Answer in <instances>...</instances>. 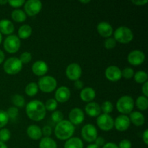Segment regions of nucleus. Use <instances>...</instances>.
<instances>
[{
	"label": "nucleus",
	"instance_id": "nucleus-1",
	"mask_svg": "<svg viewBox=\"0 0 148 148\" xmlns=\"http://www.w3.org/2000/svg\"><path fill=\"white\" fill-rule=\"evenodd\" d=\"M26 114L30 119L38 121L44 119L46 110L41 101L34 100L30 101L26 106Z\"/></svg>",
	"mask_w": 148,
	"mask_h": 148
},
{
	"label": "nucleus",
	"instance_id": "nucleus-2",
	"mask_svg": "<svg viewBox=\"0 0 148 148\" xmlns=\"http://www.w3.org/2000/svg\"><path fill=\"white\" fill-rule=\"evenodd\" d=\"M54 132L55 135L59 140H69L75 132V127L69 121L62 120L56 124Z\"/></svg>",
	"mask_w": 148,
	"mask_h": 148
},
{
	"label": "nucleus",
	"instance_id": "nucleus-3",
	"mask_svg": "<svg viewBox=\"0 0 148 148\" xmlns=\"http://www.w3.org/2000/svg\"><path fill=\"white\" fill-rule=\"evenodd\" d=\"M134 100L130 95H124L118 100L116 103V108L119 112L124 115L131 114L134 108Z\"/></svg>",
	"mask_w": 148,
	"mask_h": 148
},
{
	"label": "nucleus",
	"instance_id": "nucleus-4",
	"mask_svg": "<svg viewBox=\"0 0 148 148\" xmlns=\"http://www.w3.org/2000/svg\"><path fill=\"white\" fill-rule=\"evenodd\" d=\"M134 38L131 29L126 26H121L118 27L114 32V39L116 41L121 43H128L132 40Z\"/></svg>",
	"mask_w": 148,
	"mask_h": 148
},
{
	"label": "nucleus",
	"instance_id": "nucleus-5",
	"mask_svg": "<svg viewBox=\"0 0 148 148\" xmlns=\"http://www.w3.org/2000/svg\"><path fill=\"white\" fill-rule=\"evenodd\" d=\"M23 68V64L17 57L9 58L4 64V70L9 75H15Z\"/></svg>",
	"mask_w": 148,
	"mask_h": 148
},
{
	"label": "nucleus",
	"instance_id": "nucleus-6",
	"mask_svg": "<svg viewBox=\"0 0 148 148\" xmlns=\"http://www.w3.org/2000/svg\"><path fill=\"white\" fill-rule=\"evenodd\" d=\"M39 88L44 92H51L56 89L57 86L56 79L51 76H43L39 79Z\"/></svg>",
	"mask_w": 148,
	"mask_h": 148
},
{
	"label": "nucleus",
	"instance_id": "nucleus-7",
	"mask_svg": "<svg viewBox=\"0 0 148 148\" xmlns=\"http://www.w3.org/2000/svg\"><path fill=\"white\" fill-rule=\"evenodd\" d=\"M20 46V40L19 37L15 35H10L7 36L4 42V49L8 53H14L19 50Z\"/></svg>",
	"mask_w": 148,
	"mask_h": 148
},
{
	"label": "nucleus",
	"instance_id": "nucleus-8",
	"mask_svg": "<svg viewBox=\"0 0 148 148\" xmlns=\"http://www.w3.org/2000/svg\"><path fill=\"white\" fill-rule=\"evenodd\" d=\"M82 137L85 141L88 143L94 142L98 137V132L94 125L90 124H88L84 126L81 131Z\"/></svg>",
	"mask_w": 148,
	"mask_h": 148
},
{
	"label": "nucleus",
	"instance_id": "nucleus-9",
	"mask_svg": "<svg viewBox=\"0 0 148 148\" xmlns=\"http://www.w3.org/2000/svg\"><path fill=\"white\" fill-rule=\"evenodd\" d=\"M97 124L101 130L103 131H109L114 126V121L109 114H101L97 119Z\"/></svg>",
	"mask_w": 148,
	"mask_h": 148
},
{
	"label": "nucleus",
	"instance_id": "nucleus-10",
	"mask_svg": "<svg viewBox=\"0 0 148 148\" xmlns=\"http://www.w3.org/2000/svg\"><path fill=\"white\" fill-rule=\"evenodd\" d=\"M25 12L29 16H34L38 14L42 9V3L39 0H28L25 2Z\"/></svg>",
	"mask_w": 148,
	"mask_h": 148
},
{
	"label": "nucleus",
	"instance_id": "nucleus-11",
	"mask_svg": "<svg viewBox=\"0 0 148 148\" xmlns=\"http://www.w3.org/2000/svg\"><path fill=\"white\" fill-rule=\"evenodd\" d=\"M82 75L81 66L77 63H72L66 69V75L71 80L76 81L79 79Z\"/></svg>",
	"mask_w": 148,
	"mask_h": 148
},
{
	"label": "nucleus",
	"instance_id": "nucleus-12",
	"mask_svg": "<svg viewBox=\"0 0 148 148\" xmlns=\"http://www.w3.org/2000/svg\"><path fill=\"white\" fill-rule=\"evenodd\" d=\"M128 62L134 66H138L144 62L145 56L143 51L140 50H134L128 55Z\"/></svg>",
	"mask_w": 148,
	"mask_h": 148
},
{
	"label": "nucleus",
	"instance_id": "nucleus-13",
	"mask_svg": "<svg viewBox=\"0 0 148 148\" xmlns=\"http://www.w3.org/2000/svg\"><path fill=\"white\" fill-rule=\"evenodd\" d=\"M106 77L110 81L116 82L121 78V70L116 66H110L105 72Z\"/></svg>",
	"mask_w": 148,
	"mask_h": 148
},
{
	"label": "nucleus",
	"instance_id": "nucleus-14",
	"mask_svg": "<svg viewBox=\"0 0 148 148\" xmlns=\"http://www.w3.org/2000/svg\"><path fill=\"white\" fill-rule=\"evenodd\" d=\"M69 121L72 124H75V125L80 124H82V121H84V119H85L84 112L80 108H75L71 110L69 114Z\"/></svg>",
	"mask_w": 148,
	"mask_h": 148
},
{
	"label": "nucleus",
	"instance_id": "nucleus-15",
	"mask_svg": "<svg viewBox=\"0 0 148 148\" xmlns=\"http://www.w3.org/2000/svg\"><path fill=\"white\" fill-rule=\"evenodd\" d=\"M130 119L127 116L121 114L114 121V126L118 131H126L130 126Z\"/></svg>",
	"mask_w": 148,
	"mask_h": 148
},
{
	"label": "nucleus",
	"instance_id": "nucleus-16",
	"mask_svg": "<svg viewBox=\"0 0 148 148\" xmlns=\"http://www.w3.org/2000/svg\"><path fill=\"white\" fill-rule=\"evenodd\" d=\"M71 92L67 87L62 86L56 90L55 92V98L56 101L60 103L66 102L70 98Z\"/></svg>",
	"mask_w": 148,
	"mask_h": 148
},
{
	"label": "nucleus",
	"instance_id": "nucleus-17",
	"mask_svg": "<svg viewBox=\"0 0 148 148\" xmlns=\"http://www.w3.org/2000/svg\"><path fill=\"white\" fill-rule=\"evenodd\" d=\"M48 65L43 61H37L32 66V71L37 76H43L48 72Z\"/></svg>",
	"mask_w": 148,
	"mask_h": 148
},
{
	"label": "nucleus",
	"instance_id": "nucleus-18",
	"mask_svg": "<svg viewBox=\"0 0 148 148\" xmlns=\"http://www.w3.org/2000/svg\"><path fill=\"white\" fill-rule=\"evenodd\" d=\"M97 30L103 37L108 38L113 34L112 26L107 22H101L97 26Z\"/></svg>",
	"mask_w": 148,
	"mask_h": 148
},
{
	"label": "nucleus",
	"instance_id": "nucleus-19",
	"mask_svg": "<svg viewBox=\"0 0 148 148\" xmlns=\"http://www.w3.org/2000/svg\"><path fill=\"white\" fill-rule=\"evenodd\" d=\"M85 112L91 117H96L101 114V108L99 104L95 102H90L85 106Z\"/></svg>",
	"mask_w": 148,
	"mask_h": 148
},
{
	"label": "nucleus",
	"instance_id": "nucleus-20",
	"mask_svg": "<svg viewBox=\"0 0 148 148\" xmlns=\"http://www.w3.org/2000/svg\"><path fill=\"white\" fill-rule=\"evenodd\" d=\"M14 25L10 20L4 19L0 20V33L5 35H10L14 32Z\"/></svg>",
	"mask_w": 148,
	"mask_h": 148
},
{
	"label": "nucleus",
	"instance_id": "nucleus-21",
	"mask_svg": "<svg viewBox=\"0 0 148 148\" xmlns=\"http://www.w3.org/2000/svg\"><path fill=\"white\" fill-rule=\"evenodd\" d=\"M27 134L30 138L33 140H38L41 138L42 131L41 129L37 125H30L27 129Z\"/></svg>",
	"mask_w": 148,
	"mask_h": 148
},
{
	"label": "nucleus",
	"instance_id": "nucleus-22",
	"mask_svg": "<svg viewBox=\"0 0 148 148\" xmlns=\"http://www.w3.org/2000/svg\"><path fill=\"white\" fill-rule=\"evenodd\" d=\"M80 98L85 102H90L95 98V91L92 88H85L80 92Z\"/></svg>",
	"mask_w": 148,
	"mask_h": 148
},
{
	"label": "nucleus",
	"instance_id": "nucleus-23",
	"mask_svg": "<svg viewBox=\"0 0 148 148\" xmlns=\"http://www.w3.org/2000/svg\"><path fill=\"white\" fill-rule=\"evenodd\" d=\"M130 121L133 123L135 126L140 127L144 124L145 117L142 113L139 111H134L130 114Z\"/></svg>",
	"mask_w": 148,
	"mask_h": 148
},
{
	"label": "nucleus",
	"instance_id": "nucleus-24",
	"mask_svg": "<svg viewBox=\"0 0 148 148\" xmlns=\"http://www.w3.org/2000/svg\"><path fill=\"white\" fill-rule=\"evenodd\" d=\"M64 148H83V143L78 137H71L65 143Z\"/></svg>",
	"mask_w": 148,
	"mask_h": 148
},
{
	"label": "nucleus",
	"instance_id": "nucleus-25",
	"mask_svg": "<svg viewBox=\"0 0 148 148\" xmlns=\"http://www.w3.org/2000/svg\"><path fill=\"white\" fill-rule=\"evenodd\" d=\"M40 148H57V144L53 139L49 137H43L41 139L39 144Z\"/></svg>",
	"mask_w": 148,
	"mask_h": 148
},
{
	"label": "nucleus",
	"instance_id": "nucleus-26",
	"mask_svg": "<svg viewBox=\"0 0 148 148\" xmlns=\"http://www.w3.org/2000/svg\"><path fill=\"white\" fill-rule=\"evenodd\" d=\"M32 33V27L29 25H23L18 30V35L20 38L25 39L30 36Z\"/></svg>",
	"mask_w": 148,
	"mask_h": 148
},
{
	"label": "nucleus",
	"instance_id": "nucleus-27",
	"mask_svg": "<svg viewBox=\"0 0 148 148\" xmlns=\"http://www.w3.org/2000/svg\"><path fill=\"white\" fill-rule=\"evenodd\" d=\"M26 14L22 10H14L12 12V18L17 23L24 22L26 20Z\"/></svg>",
	"mask_w": 148,
	"mask_h": 148
},
{
	"label": "nucleus",
	"instance_id": "nucleus-28",
	"mask_svg": "<svg viewBox=\"0 0 148 148\" xmlns=\"http://www.w3.org/2000/svg\"><path fill=\"white\" fill-rule=\"evenodd\" d=\"M136 106L137 108L142 111H145L148 107V100L145 95H140L136 101Z\"/></svg>",
	"mask_w": 148,
	"mask_h": 148
},
{
	"label": "nucleus",
	"instance_id": "nucleus-29",
	"mask_svg": "<svg viewBox=\"0 0 148 148\" xmlns=\"http://www.w3.org/2000/svg\"><path fill=\"white\" fill-rule=\"evenodd\" d=\"M38 90V86L36 82H30L25 87V92L29 96H34L37 94Z\"/></svg>",
	"mask_w": 148,
	"mask_h": 148
},
{
	"label": "nucleus",
	"instance_id": "nucleus-30",
	"mask_svg": "<svg viewBox=\"0 0 148 148\" xmlns=\"http://www.w3.org/2000/svg\"><path fill=\"white\" fill-rule=\"evenodd\" d=\"M134 80L137 83H145L147 82V74L144 71H138L134 75Z\"/></svg>",
	"mask_w": 148,
	"mask_h": 148
},
{
	"label": "nucleus",
	"instance_id": "nucleus-31",
	"mask_svg": "<svg viewBox=\"0 0 148 148\" xmlns=\"http://www.w3.org/2000/svg\"><path fill=\"white\" fill-rule=\"evenodd\" d=\"M57 101L55 99H53V98H51V99H49L46 101V103H45V108H46V110H48V111H53L57 108Z\"/></svg>",
	"mask_w": 148,
	"mask_h": 148
},
{
	"label": "nucleus",
	"instance_id": "nucleus-32",
	"mask_svg": "<svg viewBox=\"0 0 148 148\" xmlns=\"http://www.w3.org/2000/svg\"><path fill=\"white\" fill-rule=\"evenodd\" d=\"M12 103L13 104L18 107H23L25 105V98L24 97L20 95H14L12 96Z\"/></svg>",
	"mask_w": 148,
	"mask_h": 148
},
{
	"label": "nucleus",
	"instance_id": "nucleus-33",
	"mask_svg": "<svg viewBox=\"0 0 148 148\" xmlns=\"http://www.w3.org/2000/svg\"><path fill=\"white\" fill-rule=\"evenodd\" d=\"M101 110L104 112V114H108L112 112L113 109H114V106H113L112 103L110 101H105L102 104V106L101 107Z\"/></svg>",
	"mask_w": 148,
	"mask_h": 148
},
{
	"label": "nucleus",
	"instance_id": "nucleus-34",
	"mask_svg": "<svg viewBox=\"0 0 148 148\" xmlns=\"http://www.w3.org/2000/svg\"><path fill=\"white\" fill-rule=\"evenodd\" d=\"M10 136H11L10 132L7 129H2L0 130V141L2 143L8 141L10 138Z\"/></svg>",
	"mask_w": 148,
	"mask_h": 148
},
{
	"label": "nucleus",
	"instance_id": "nucleus-35",
	"mask_svg": "<svg viewBox=\"0 0 148 148\" xmlns=\"http://www.w3.org/2000/svg\"><path fill=\"white\" fill-rule=\"evenodd\" d=\"M9 116L7 112L0 109V128L4 127L8 123Z\"/></svg>",
	"mask_w": 148,
	"mask_h": 148
},
{
	"label": "nucleus",
	"instance_id": "nucleus-36",
	"mask_svg": "<svg viewBox=\"0 0 148 148\" xmlns=\"http://www.w3.org/2000/svg\"><path fill=\"white\" fill-rule=\"evenodd\" d=\"M52 121L55 123H59L62 121L64 119V115L61 111H55L51 115Z\"/></svg>",
	"mask_w": 148,
	"mask_h": 148
},
{
	"label": "nucleus",
	"instance_id": "nucleus-37",
	"mask_svg": "<svg viewBox=\"0 0 148 148\" xmlns=\"http://www.w3.org/2000/svg\"><path fill=\"white\" fill-rule=\"evenodd\" d=\"M32 59V55L30 52H23V53H21L20 56V60L22 62V64H27L28 62H30L31 61Z\"/></svg>",
	"mask_w": 148,
	"mask_h": 148
},
{
	"label": "nucleus",
	"instance_id": "nucleus-38",
	"mask_svg": "<svg viewBox=\"0 0 148 148\" xmlns=\"http://www.w3.org/2000/svg\"><path fill=\"white\" fill-rule=\"evenodd\" d=\"M134 70L131 67H127L121 71V76L124 77L126 79H130L134 76Z\"/></svg>",
	"mask_w": 148,
	"mask_h": 148
},
{
	"label": "nucleus",
	"instance_id": "nucleus-39",
	"mask_svg": "<svg viewBox=\"0 0 148 148\" xmlns=\"http://www.w3.org/2000/svg\"><path fill=\"white\" fill-rule=\"evenodd\" d=\"M8 115L9 119H14L15 117H17L18 116L19 114V111L18 108H16V107H10V108H8L7 111H6Z\"/></svg>",
	"mask_w": 148,
	"mask_h": 148
},
{
	"label": "nucleus",
	"instance_id": "nucleus-40",
	"mask_svg": "<svg viewBox=\"0 0 148 148\" xmlns=\"http://www.w3.org/2000/svg\"><path fill=\"white\" fill-rule=\"evenodd\" d=\"M104 45H105V47L107 49H114L116 46V40L114 38H107L105 40Z\"/></svg>",
	"mask_w": 148,
	"mask_h": 148
},
{
	"label": "nucleus",
	"instance_id": "nucleus-41",
	"mask_svg": "<svg viewBox=\"0 0 148 148\" xmlns=\"http://www.w3.org/2000/svg\"><path fill=\"white\" fill-rule=\"evenodd\" d=\"M25 1L24 0H10L8 3L13 7H20L25 4Z\"/></svg>",
	"mask_w": 148,
	"mask_h": 148
},
{
	"label": "nucleus",
	"instance_id": "nucleus-42",
	"mask_svg": "<svg viewBox=\"0 0 148 148\" xmlns=\"http://www.w3.org/2000/svg\"><path fill=\"white\" fill-rule=\"evenodd\" d=\"M118 147L119 148H132V143L128 140H122Z\"/></svg>",
	"mask_w": 148,
	"mask_h": 148
},
{
	"label": "nucleus",
	"instance_id": "nucleus-43",
	"mask_svg": "<svg viewBox=\"0 0 148 148\" xmlns=\"http://www.w3.org/2000/svg\"><path fill=\"white\" fill-rule=\"evenodd\" d=\"M41 131L42 134H43L45 136H46V137L50 136L52 133V130L49 126H45V127L42 129Z\"/></svg>",
	"mask_w": 148,
	"mask_h": 148
},
{
	"label": "nucleus",
	"instance_id": "nucleus-44",
	"mask_svg": "<svg viewBox=\"0 0 148 148\" xmlns=\"http://www.w3.org/2000/svg\"><path fill=\"white\" fill-rule=\"evenodd\" d=\"M95 145H98V147H101V146H103L105 145V140H104L103 137H97L96 140H95Z\"/></svg>",
	"mask_w": 148,
	"mask_h": 148
},
{
	"label": "nucleus",
	"instance_id": "nucleus-45",
	"mask_svg": "<svg viewBox=\"0 0 148 148\" xmlns=\"http://www.w3.org/2000/svg\"><path fill=\"white\" fill-rule=\"evenodd\" d=\"M132 2L133 4H136V5L141 6V5H144V4H147L148 1L147 0H132Z\"/></svg>",
	"mask_w": 148,
	"mask_h": 148
},
{
	"label": "nucleus",
	"instance_id": "nucleus-46",
	"mask_svg": "<svg viewBox=\"0 0 148 148\" xmlns=\"http://www.w3.org/2000/svg\"><path fill=\"white\" fill-rule=\"evenodd\" d=\"M142 90H143V94L145 95V96L147 97L148 96V82H147V81L144 83L143 88H142Z\"/></svg>",
	"mask_w": 148,
	"mask_h": 148
},
{
	"label": "nucleus",
	"instance_id": "nucleus-47",
	"mask_svg": "<svg viewBox=\"0 0 148 148\" xmlns=\"http://www.w3.org/2000/svg\"><path fill=\"white\" fill-rule=\"evenodd\" d=\"M75 87L78 90H80L83 88V82L79 79H77L75 82Z\"/></svg>",
	"mask_w": 148,
	"mask_h": 148
},
{
	"label": "nucleus",
	"instance_id": "nucleus-48",
	"mask_svg": "<svg viewBox=\"0 0 148 148\" xmlns=\"http://www.w3.org/2000/svg\"><path fill=\"white\" fill-rule=\"evenodd\" d=\"M103 148H119L118 145L114 143H108L103 146Z\"/></svg>",
	"mask_w": 148,
	"mask_h": 148
},
{
	"label": "nucleus",
	"instance_id": "nucleus-49",
	"mask_svg": "<svg viewBox=\"0 0 148 148\" xmlns=\"http://www.w3.org/2000/svg\"><path fill=\"white\" fill-rule=\"evenodd\" d=\"M143 140L145 145L148 144V130H146L143 134Z\"/></svg>",
	"mask_w": 148,
	"mask_h": 148
},
{
	"label": "nucleus",
	"instance_id": "nucleus-50",
	"mask_svg": "<svg viewBox=\"0 0 148 148\" xmlns=\"http://www.w3.org/2000/svg\"><path fill=\"white\" fill-rule=\"evenodd\" d=\"M4 52H3L1 50H0V64H1L3 62H4Z\"/></svg>",
	"mask_w": 148,
	"mask_h": 148
},
{
	"label": "nucleus",
	"instance_id": "nucleus-51",
	"mask_svg": "<svg viewBox=\"0 0 148 148\" xmlns=\"http://www.w3.org/2000/svg\"><path fill=\"white\" fill-rule=\"evenodd\" d=\"M87 148H100L98 145H96L95 144H90L87 147Z\"/></svg>",
	"mask_w": 148,
	"mask_h": 148
},
{
	"label": "nucleus",
	"instance_id": "nucleus-52",
	"mask_svg": "<svg viewBox=\"0 0 148 148\" xmlns=\"http://www.w3.org/2000/svg\"><path fill=\"white\" fill-rule=\"evenodd\" d=\"M0 148H7V147L4 143H2V142L0 141Z\"/></svg>",
	"mask_w": 148,
	"mask_h": 148
},
{
	"label": "nucleus",
	"instance_id": "nucleus-53",
	"mask_svg": "<svg viewBox=\"0 0 148 148\" xmlns=\"http://www.w3.org/2000/svg\"><path fill=\"white\" fill-rule=\"evenodd\" d=\"M8 3L7 0H0V4H5Z\"/></svg>",
	"mask_w": 148,
	"mask_h": 148
},
{
	"label": "nucleus",
	"instance_id": "nucleus-54",
	"mask_svg": "<svg viewBox=\"0 0 148 148\" xmlns=\"http://www.w3.org/2000/svg\"><path fill=\"white\" fill-rule=\"evenodd\" d=\"M90 1V0H87V1H80V2L85 4V3H89Z\"/></svg>",
	"mask_w": 148,
	"mask_h": 148
},
{
	"label": "nucleus",
	"instance_id": "nucleus-55",
	"mask_svg": "<svg viewBox=\"0 0 148 148\" xmlns=\"http://www.w3.org/2000/svg\"><path fill=\"white\" fill-rule=\"evenodd\" d=\"M1 40H2V36H1V33H0V43H1Z\"/></svg>",
	"mask_w": 148,
	"mask_h": 148
}]
</instances>
